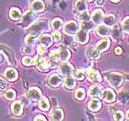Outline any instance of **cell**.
I'll list each match as a JSON object with an SVG mask.
<instances>
[{
	"label": "cell",
	"mask_w": 129,
	"mask_h": 121,
	"mask_svg": "<svg viewBox=\"0 0 129 121\" xmlns=\"http://www.w3.org/2000/svg\"><path fill=\"white\" fill-rule=\"evenodd\" d=\"M103 19H104L103 18V12L100 9L95 10L91 16V20L95 24H101L103 21Z\"/></svg>",
	"instance_id": "8fae6325"
},
{
	"label": "cell",
	"mask_w": 129,
	"mask_h": 121,
	"mask_svg": "<svg viewBox=\"0 0 129 121\" xmlns=\"http://www.w3.org/2000/svg\"><path fill=\"white\" fill-rule=\"evenodd\" d=\"M22 63L25 66H30V65L34 64V60L30 57H25L22 58Z\"/></svg>",
	"instance_id": "74e56055"
},
{
	"label": "cell",
	"mask_w": 129,
	"mask_h": 121,
	"mask_svg": "<svg viewBox=\"0 0 129 121\" xmlns=\"http://www.w3.org/2000/svg\"><path fill=\"white\" fill-rule=\"evenodd\" d=\"M87 77L89 79V81L95 82V83H99L102 81V77L100 75V73L94 69H89L87 73Z\"/></svg>",
	"instance_id": "52a82bcc"
},
{
	"label": "cell",
	"mask_w": 129,
	"mask_h": 121,
	"mask_svg": "<svg viewBox=\"0 0 129 121\" xmlns=\"http://www.w3.org/2000/svg\"><path fill=\"white\" fill-rule=\"evenodd\" d=\"M115 21H116L115 16H113V15H107V16L103 19L104 24L107 25L108 27H113V26H114Z\"/></svg>",
	"instance_id": "4316f807"
},
{
	"label": "cell",
	"mask_w": 129,
	"mask_h": 121,
	"mask_svg": "<svg viewBox=\"0 0 129 121\" xmlns=\"http://www.w3.org/2000/svg\"><path fill=\"white\" fill-rule=\"evenodd\" d=\"M104 77L106 81H109V83L115 88H119L120 86H122V84L124 82V77L118 72H107L104 74Z\"/></svg>",
	"instance_id": "6da1fadb"
},
{
	"label": "cell",
	"mask_w": 129,
	"mask_h": 121,
	"mask_svg": "<svg viewBox=\"0 0 129 121\" xmlns=\"http://www.w3.org/2000/svg\"><path fill=\"white\" fill-rule=\"evenodd\" d=\"M64 117V113L62 109L59 108H54L51 113V118L53 120H62Z\"/></svg>",
	"instance_id": "ac0fdd59"
},
{
	"label": "cell",
	"mask_w": 129,
	"mask_h": 121,
	"mask_svg": "<svg viewBox=\"0 0 129 121\" xmlns=\"http://www.w3.org/2000/svg\"><path fill=\"white\" fill-rule=\"evenodd\" d=\"M31 8L34 12H42L44 9V4L42 0H34L31 3Z\"/></svg>",
	"instance_id": "2e32d148"
},
{
	"label": "cell",
	"mask_w": 129,
	"mask_h": 121,
	"mask_svg": "<svg viewBox=\"0 0 129 121\" xmlns=\"http://www.w3.org/2000/svg\"><path fill=\"white\" fill-rule=\"evenodd\" d=\"M63 78L59 74H53L50 76V78L48 79V84L51 87H58L60 84L62 83Z\"/></svg>",
	"instance_id": "8992f818"
},
{
	"label": "cell",
	"mask_w": 129,
	"mask_h": 121,
	"mask_svg": "<svg viewBox=\"0 0 129 121\" xmlns=\"http://www.w3.org/2000/svg\"><path fill=\"white\" fill-rule=\"evenodd\" d=\"M15 96H16V92L14 90H8L5 92V97L8 100H14Z\"/></svg>",
	"instance_id": "8d00e7d4"
},
{
	"label": "cell",
	"mask_w": 129,
	"mask_h": 121,
	"mask_svg": "<svg viewBox=\"0 0 129 121\" xmlns=\"http://www.w3.org/2000/svg\"><path fill=\"white\" fill-rule=\"evenodd\" d=\"M39 106L42 110L43 111H46L48 110L49 107H50V104H49V101L46 98H43V99L40 100V102H39Z\"/></svg>",
	"instance_id": "4dcf8cb0"
},
{
	"label": "cell",
	"mask_w": 129,
	"mask_h": 121,
	"mask_svg": "<svg viewBox=\"0 0 129 121\" xmlns=\"http://www.w3.org/2000/svg\"><path fill=\"white\" fill-rule=\"evenodd\" d=\"M102 94V88L100 86H97V85H94V86L90 87L89 89V95L93 97H100Z\"/></svg>",
	"instance_id": "d4e9b609"
},
{
	"label": "cell",
	"mask_w": 129,
	"mask_h": 121,
	"mask_svg": "<svg viewBox=\"0 0 129 121\" xmlns=\"http://www.w3.org/2000/svg\"><path fill=\"white\" fill-rule=\"evenodd\" d=\"M5 77L8 79V81H13L18 78V73L14 68H8L5 71Z\"/></svg>",
	"instance_id": "d6986e66"
},
{
	"label": "cell",
	"mask_w": 129,
	"mask_h": 121,
	"mask_svg": "<svg viewBox=\"0 0 129 121\" xmlns=\"http://www.w3.org/2000/svg\"><path fill=\"white\" fill-rule=\"evenodd\" d=\"M12 112L16 116H20L22 114V104L19 101H16L12 105Z\"/></svg>",
	"instance_id": "44dd1931"
},
{
	"label": "cell",
	"mask_w": 129,
	"mask_h": 121,
	"mask_svg": "<svg viewBox=\"0 0 129 121\" xmlns=\"http://www.w3.org/2000/svg\"><path fill=\"white\" fill-rule=\"evenodd\" d=\"M1 60H2V57H1V56H0V61H1Z\"/></svg>",
	"instance_id": "f5cc1de1"
},
{
	"label": "cell",
	"mask_w": 129,
	"mask_h": 121,
	"mask_svg": "<svg viewBox=\"0 0 129 121\" xmlns=\"http://www.w3.org/2000/svg\"><path fill=\"white\" fill-rule=\"evenodd\" d=\"M112 33H113V37L114 38V39H121L122 37V31L121 29H120V27L119 26H117V25H114V27L113 28V32H112Z\"/></svg>",
	"instance_id": "f546056e"
},
{
	"label": "cell",
	"mask_w": 129,
	"mask_h": 121,
	"mask_svg": "<svg viewBox=\"0 0 129 121\" xmlns=\"http://www.w3.org/2000/svg\"><path fill=\"white\" fill-rule=\"evenodd\" d=\"M101 107H102V104H101V102H100L99 100L93 99L89 103V110L96 112V111H99L101 109Z\"/></svg>",
	"instance_id": "603a6c76"
},
{
	"label": "cell",
	"mask_w": 129,
	"mask_h": 121,
	"mask_svg": "<svg viewBox=\"0 0 129 121\" xmlns=\"http://www.w3.org/2000/svg\"><path fill=\"white\" fill-rule=\"evenodd\" d=\"M45 47H46V46L43 45V44H42V45H39V46H38L37 50H38V53H39V55H40V56H43V55L46 52Z\"/></svg>",
	"instance_id": "f6af8a7d"
},
{
	"label": "cell",
	"mask_w": 129,
	"mask_h": 121,
	"mask_svg": "<svg viewBox=\"0 0 129 121\" xmlns=\"http://www.w3.org/2000/svg\"><path fill=\"white\" fill-rule=\"evenodd\" d=\"M34 65L39 68L40 70H46L50 67V62L42 56H38L34 58Z\"/></svg>",
	"instance_id": "3957f363"
},
{
	"label": "cell",
	"mask_w": 129,
	"mask_h": 121,
	"mask_svg": "<svg viewBox=\"0 0 129 121\" xmlns=\"http://www.w3.org/2000/svg\"><path fill=\"white\" fill-rule=\"evenodd\" d=\"M129 99V95L126 93V92H121L120 93V101H121L122 103H126L127 100Z\"/></svg>",
	"instance_id": "60d3db41"
},
{
	"label": "cell",
	"mask_w": 129,
	"mask_h": 121,
	"mask_svg": "<svg viewBox=\"0 0 129 121\" xmlns=\"http://www.w3.org/2000/svg\"><path fill=\"white\" fill-rule=\"evenodd\" d=\"M87 57L90 58V59H98L101 57V54H100V51L97 48H94L93 46H89V48L87 49L86 51Z\"/></svg>",
	"instance_id": "30bf717a"
},
{
	"label": "cell",
	"mask_w": 129,
	"mask_h": 121,
	"mask_svg": "<svg viewBox=\"0 0 129 121\" xmlns=\"http://www.w3.org/2000/svg\"><path fill=\"white\" fill-rule=\"evenodd\" d=\"M126 117H127V118L129 119V110L127 111V113H126Z\"/></svg>",
	"instance_id": "816d5d0a"
},
{
	"label": "cell",
	"mask_w": 129,
	"mask_h": 121,
	"mask_svg": "<svg viewBox=\"0 0 129 121\" xmlns=\"http://www.w3.org/2000/svg\"><path fill=\"white\" fill-rule=\"evenodd\" d=\"M79 30V25L76 21H69L64 25V32L68 35H74L77 34Z\"/></svg>",
	"instance_id": "277c9868"
},
{
	"label": "cell",
	"mask_w": 129,
	"mask_h": 121,
	"mask_svg": "<svg viewBox=\"0 0 129 121\" xmlns=\"http://www.w3.org/2000/svg\"><path fill=\"white\" fill-rule=\"evenodd\" d=\"M114 52H115L116 55H121L122 52H123V50H122V48H120V47H117V48H115Z\"/></svg>",
	"instance_id": "c3c4849f"
},
{
	"label": "cell",
	"mask_w": 129,
	"mask_h": 121,
	"mask_svg": "<svg viewBox=\"0 0 129 121\" xmlns=\"http://www.w3.org/2000/svg\"><path fill=\"white\" fill-rule=\"evenodd\" d=\"M35 41H36V35L31 34V33H30L27 37L25 38V43H26V44H28V45L34 44Z\"/></svg>",
	"instance_id": "d6a6232c"
},
{
	"label": "cell",
	"mask_w": 129,
	"mask_h": 121,
	"mask_svg": "<svg viewBox=\"0 0 129 121\" xmlns=\"http://www.w3.org/2000/svg\"><path fill=\"white\" fill-rule=\"evenodd\" d=\"M110 46V41L108 39H104V40H102L98 42V43L96 44V48L99 50L100 52L102 51H105L107 50L108 47Z\"/></svg>",
	"instance_id": "ffe728a7"
},
{
	"label": "cell",
	"mask_w": 129,
	"mask_h": 121,
	"mask_svg": "<svg viewBox=\"0 0 129 121\" xmlns=\"http://www.w3.org/2000/svg\"><path fill=\"white\" fill-rule=\"evenodd\" d=\"M97 34L100 36H108L111 33V30L109 29L107 25H101L99 24V26L97 27Z\"/></svg>",
	"instance_id": "9a60e30c"
},
{
	"label": "cell",
	"mask_w": 129,
	"mask_h": 121,
	"mask_svg": "<svg viewBox=\"0 0 129 121\" xmlns=\"http://www.w3.org/2000/svg\"><path fill=\"white\" fill-rule=\"evenodd\" d=\"M42 96V92L38 88H31L28 91V97L32 101H39Z\"/></svg>",
	"instance_id": "9c48e42d"
},
{
	"label": "cell",
	"mask_w": 129,
	"mask_h": 121,
	"mask_svg": "<svg viewBox=\"0 0 129 121\" xmlns=\"http://www.w3.org/2000/svg\"><path fill=\"white\" fill-rule=\"evenodd\" d=\"M78 19H80L82 21H86V20H89V13L87 10L82 11L78 15Z\"/></svg>",
	"instance_id": "e575fe53"
},
{
	"label": "cell",
	"mask_w": 129,
	"mask_h": 121,
	"mask_svg": "<svg viewBox=\"0 0 129 121\" xmlns=\"http://www.w3.org/2000/svg\"><path fill=\"white\" fill-rule=\"evenodd\" d=\"M81 28H82V30L90 31L93 29V23H92V22H89V20L82 21V23H81Z\"/></svg>",
	"instance_id": "836d02e7"
},
{
	"label": "cell",
	"mask_w": 129,
	"mask_h": 121,
	"mask_svg": "<svg viewBox=\"0 0 129 121\" xmlns=\"http://www.w3.org/2000/svg\"><path fill=\"white\" fill-rule=\"evenodd\" d=\"M7 88V82L3 79L0 78V93Z\"/></svg>",
	"instance_id": "ee69618b"
},
{
	"label": "cell",
	"mask_w": 129,
	"mask_h": 121,
	"mask_svg": "<svg viewBox=\"0 0 129 121\" xmlns=\"http://www.w3.org/2000/svg\"><path fill=\"white\" fill-rule=\"evenodd\" d=\"M122 29L125 33H129V17H126L122 21Z\"/></svg>",
	"instance_id": "d590c367"
},
{
	"label": "cell",
	"mask_w": 129,
	"mask_h": 121,
	"mask_svg": "<svg viewBox=\"0 0 129 121\" xmlns=\"http://www.w3.org/2000/svg\"><path fill=\"white\" fill-rule=\"evenodd\" d=\"M89 1H92V0H89Z\"/></svg>",
	"instance_id": "db71d44e"
},
{
	"label": "cell",
	"mask_w": 129,
	"mask_h": 121,
	"mask_svg": "<svg viewBox=\"0 0 129 121\" xmlns=\"http://www.w3.org/2000/svg\"><path fill=\"white\" fill-rule=\"evenodd\" d=\"M85 96H86V91H85L84 89L79 88V89H78L77 91H76L75 97L78 100H83L84 98H85Z\"/></svg>",
	"instance_id": "1f68e13d"
},
{
	"label": "cell",
	"mask_w": 129,
	"mask_h": 121,
	"mask_svg": "<svg viewBox=\"0 0 129 121\" xmlns=\"http://www.w3.org/2000/svg\"><path fill=\"white\" fill-rule=\"evenodd\" d=\"M103 2H104V0H97V3H98L99 5H102Z\"/></svg>",
	"instance_id": "681fc988"
},
{
	"label": "cell",
	"mask_w": 129,
	"mask_h": 121,
	"mask_svg": "<svg viewBox=\"0 0 129 121\" xmlns=\"http://www.w3.org/2000/svg\"><path fill=\"white\" fill-rule=\"evenodd\" d=\"M35 120H36V121H38V120H43V121H45L46 118L43 116V115H39L38 116H36V117H35Z\"/></svg>",
	"instance_id": "7dc6e473"
},
{
	"label": "cell",
	"mask_w": 129,
	"mask_h": 121,
	"mask_svg": "<svg viewBox=\"0 0 129 121\" xmlns=\"http://www.w3.org/2000/svg\"><path fill=\"white\" fill-rule=\"evenodd\" d=\"M48 27V21L46 19H40L38 21L34 22L33 24L29 28V32L31 34L37 35L41 32H43V31H45Z\"/></svg>",
	"instance_id": "7a4b0ae2"
},
{
	"label": "cell",
	"mask_w": 129,
	"mask_h": 121,
	"mask_svg": "<svg viewBox=\"0 0 129 121\" xmlns=\"http://www.w3.org/2000/svg\"><path fill=\"white\" fill-rule=\"evenodd\" d=\"M22 53H24V54H31L32 53V49H30L29 46H25L23 47L21 50Z\"/></svg>",
	"instance_id": "bcb514c9"
},
{
	"label": "cell",
	"mask_w": 129,
	"mask_h": 121,
	"mask_svg": "<svg viewBox=\"0 0 129 121\" xmlns=\"http://www.w3.org/2000/svg\"><path fill=\"white\" fill-rule=\"evenodd\" d=\"M39 41H40L41 44H43L44 46H49L51 45L52 43V36L49 34H43L40 36Z\"/></svg>",
	"instance_id": "7402d4cb"
},
{
	"label": "cell",
	"mask_w": 129,
	"mask_h": 121,
	"mask_svg": "<svg viewBox=\"0 0 129 121\" xmlns=\"http://www.w3.org/2000/svg\"><path fill=\"white\" fill-rule=\"evenodd\" d=\"M9 16L13 20H19V19H21V12L19 8H13L10 10V13H9Z\"/></svg>",
	"instance_id": "484cf974"
},
{
	"label": "cell",
	"mask_w": 129,
	"mask_h": 121,
	"mask_svg": "<svg viewBox=\"0 0 129 121\" xmlns=\"http://www.w3.org/2000/svg\"><path fill=\"white\" fill-rule=\"evenodd\" d=\"M75 8L78 12L87 10V4L84 0H77L75 2Z\"/></svg>",
	"instance_id": "cb8c5ba5"
},
{
	"label": "cell",
	"mask_w": 129,
	"mask_h": 121,
	"mask_svg": "<svg viewBox=\"0 0 129 121\" xmlns=\"http://www.w3.org/2000/svg\"><path fill=\"white\" fill-rule=\"evenodd\" d=\"M63 24L64 23H63V20L61 19H54L52 21V28L55 31H58L63 27Z\"/></svg>",
	"instance_id": "f1b7e54d"
},
{
	"label": "cell",
	"mask_w": 129,
	"mask_h": 121,
	"mask_svg": "<svg viewBox=\"0 0 129 121\" xmlns=\"http://www.w3.org/2000/svg\"><path fill=\"white\" fill-rule=\"evenodd\" d=\"M0 48H1V50H3V52L7 55L9 63H10L11 65H16V59H15L13 52L11 51L8 47H7V46H5V45H0Z\"/></svg>",
	"instance_id": "7c38bea8"
},
{
	"label": "cell",
	"mask_w": 129,
	"mask_h": 121,
	"mask_svg": "<svg viewBox=\"0 0 129 121\" xmlns=\"http://www.w3.org/2000/svg\"><path fill=\"white\" fill-rule=\"evenodd\" d=\"M111 1H112V2H114V3H116V2H119V1H120V0H111Z\"/></svg>",
	"instance_id": "f907efd6"
},
{
	"label": "cell",
	"mask_w": 129,
	"mask_h": 121,
	"mask_svg": "<svg viewBox=\"0 0 129 121\" xmlns=\"http://www.w3.org/2000/svg\"><path fill=\"white\" fill-rule=\"evenodd\" d=\"M52 37H53V39H54L55 42H59V41L61 40L62 36H61V33L56 31V32H54V33H53V36H52Z\"/></svg>",
	"instance_id": "b9f144b4"
},
{
	"label": "cell",
	"mask_w": 129,
	"mask_h": 121,
	"mask_svg": "<svg viewBox=\"0 0 129 121\" xmlns=\"http://www.w3.org/2000/svg\"><path fill=\"white\" fill-rule=\"evenodd\" d=\"M35 18H36V15H35L34 12H32V11H28V12L25 13L24 16H23L22 22L25 23V24H30V23H31V22L34 20Z\"/></svg>",
	"instance_id": "e0dca14e"
},
{
	"label": "cell",
	"mask_w": 129,
	"mask_h": 121,
	"mask_svg": "<svg viewBox=\"0 0 129 121\" xmlns=\"http://www.w3.org/2000/svg\"><path fill=\"white\" fill-rule=\"evenodd\" d=\"M102 96L106 103H112L115 100V94H114L113 90H111V89L104 90L102 94Z\"/></svg>",
	"instance_id": "ba28073f"
},
{
	"label": "cell",
	"mask_w": 129,
	"mask_h": 121,
	"mask_svg": "<svg viewBox=\"0 0 129 121\" xmlns=\"http://www.w3.org/2000/svg\"><path fill=\"white\" fill-rule=\"evenodd\" d=\"M60 70H61V73H62L63 75L67 76H67H71L74 73V67H73V66L66 61L61 64Z\"/></svg>",
	"instance_id": "5b68a950"
},
{
	"label": "cell",
	"mask_w": 129,
	"mask_h": 121,
	"mask_svg": "<svg viewBox=\"0 0 129 121\" xmlns=\"http://www.w3.org/2000/svg\"><path fill=\"white\" fill-rule=\"evenodd\" d=\"M75 77L76 79H78V81H82L84 79V77H85V74H84V72L82 70H78L75 73Z\"/></svg>",
	"instance_id": "ab89813d"
},
{
	"label": "cell",
	"mask_w": 129,
	"mask_h": 121,
	"mask_svg": "<svg viewBox=\"0 0 129 121\" xmlns=\"http://www.w3.org/2000/svg\"><path fill=\"white\" fill-rule=\"evenodd\" d=\"M64 86L67 87V89H73L76 86V81L75 79L71 77V76H67V78L64 79Z\"/></svg>",
	"instance_id": "83f0119b"
},
{
	"label": "cell",
	"mask_w": 129,
	"mask_h": 121,
	"mask_svg": "<svg viewBox=\"0 0 129 121\" xmlns=\"http://www.w3.org/2000/svg\"><path fill=\"white\" fill-rule=\"evenodd\" d=\"M58 51H59V57L61 61L64 62L69 59L70 52H69V50H68V48H67L66 46H60V48Z\"/></svg>",
	"instance_id": "5bb4252c"
},
{
	"label": "cell",
	"mask_w": 129,
	"mask_h": 121,
	"mask_svg": "<svg viewBox=\"0 0 129 121\" xmlns=\"http://www.w3.org/2000/svg\"><path fill=\"white\" fill-rule=\"evenodd\" d=\"M77 41H78L79 43H87L88 41H89V35H88V32L85 30H81L78 31V33H77Z\"/></svg>",
	"instance_id": "4fadbf2b"
},
{
	"label": "cell",
	"mask_w": 129,
	"mask_h": 121,
	"mask_svg": "<svg viewBox=\"0 0 129 121\" xmlns=\"http://www.w3.org/2000/svg\"><path fill=\"white\" fill-rule=\"evenodd\" d=\"M50 57H51L52 59H54V60L60 59V57H59V51H53L51 54H50Z\"/></svg>",
	"instance_id": "7bdbcfd3"
},
{
	"label": "cell",
	"mask_w": 129,
	"mask_h": 121,
	"mask_svg": "<svg viewBox=\"0 0 129 121\" xmlns=\"http://www.w3.org/2000/svg\"><path fill=\"white\" fill-rule=\"evenodd\" d=\"M113 117L114 119L117 121H121L124 119V113L122 112V111H116L115 113L113 114Z\"/></svg>",
	"instance_id": "f35d334b"
}]
</instances>
